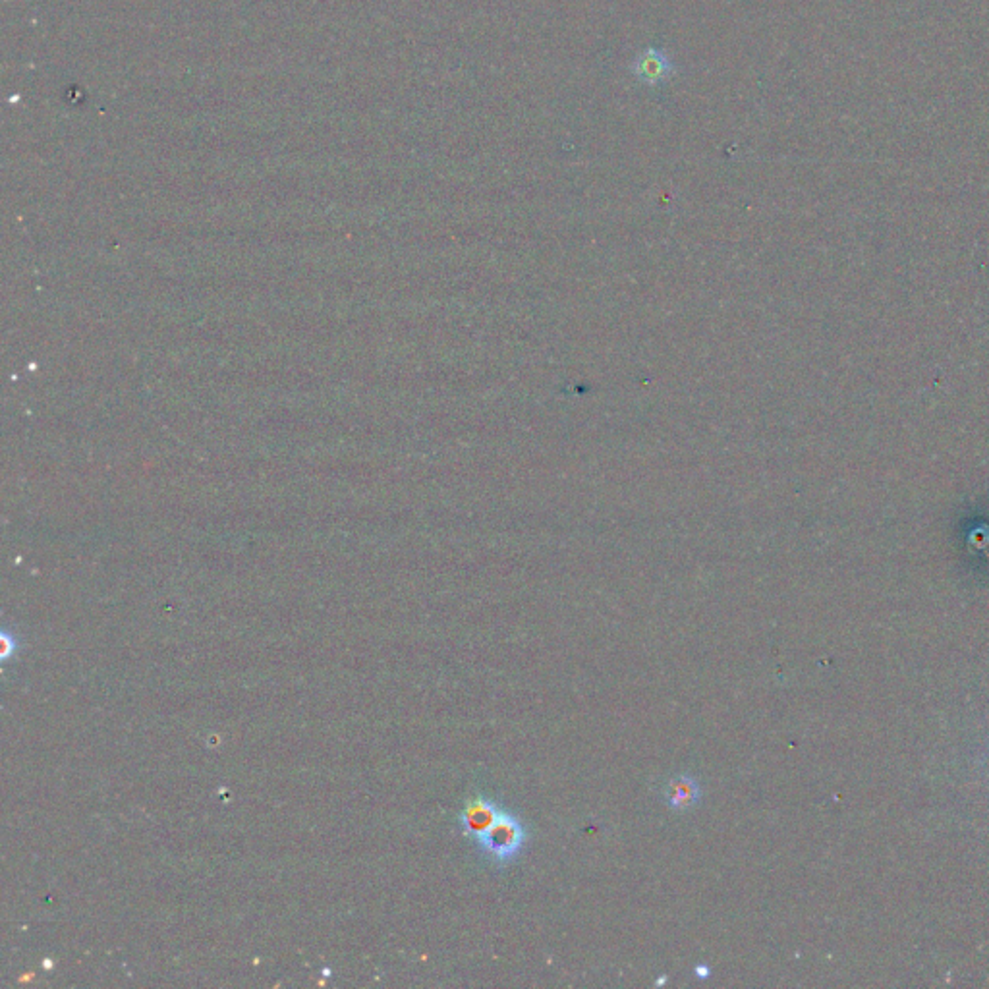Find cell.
I'll return each mask as SVG.
<instances>
[{
    "label": "cell",
    "instance_id": "obj_4",
    "mask_svg": "<svg viewBox=\"0 0 989 989\" xmlns=\"http://www.w3.org/2000/svg\"><path fill=\"white\" fill-rule=\"evenodd\" d=\"M663 800L673 812H686L698 806V802L702 800V787L696 777L679 773L665 783Z\"/></svg>",
    "mask_w": 989,
    "mask_h": 989
},
{
    "label": "cell",
    "instance_id": "obj_6",
    "mask_svg": "<svg viewBox=\"0 0 989 989\" xmlns=\"http://www.w3.org/2000/svg\"><path fill=\"white\" fill-rule=\"evenodd\" d=\"M665 982H667V976H663V978H659V980L655 982V986H663Z\"/></svg>",
    "mask_w": 989,
    "mask_h": 989
},
{
    "label": "cell",
    "instance_id": "obj_1",
    "mask_svg": "<svg viewBox=\"0 0 989 989\" xmlns=\"http://www.w3.org/2000/svg\"><path fill=\"white\" fill-rule=\"evenodd\" d=\"M528 843L526 825L509 810H501L497 821L476 841L481 854L497 868L512 864Z\"/></svg>",
    "mask_w": 989,
    "mask_h": 989
},
{
    "label": "cell",
    "instance_id": "obj_2",
    "mask_svg": "<svg viewBox=\"0 0 989 989\" xmlns=\"http://www.w3.org/2000/svg\"><path fill=\"white\" fill-rule=\"evenodd\" d=\"M499 814H501V808L493 800H489L483 794H478L476 798L466 802L464 810L458 816V823H460V829L466 837L478 841L481 835L497 821Z\"/></svg>",
    "mask_w": 989,
    "mask_h": 989
},
{
    "label": "cell",
    "instance_id": "obj_5",
    "mask_svg": "<svg viewBox=\"0 0 989 989\" xmlns=\"http://www.w3.org/2000/svg\"><path fill=\"white\" fill-rule=\"evenodd\" d=\"M694 974H696L700 980H707V978H709V974H711V970H709V966H707V964H698V966L694 968Z\"/></svg>",
    "mask_w": 989,
    "mask_h": 989
},
{
    "label": "cell",
    "instance_id": "obj_3",
    "mask_svg": "<svg viewBox=\"0 0 989 989\" xmlns=\"http://www.w3.org/2000/svg\"><path fill=\"white\" fill-rule=\"evenodd\" d=\"M632 74L642 84H663L675 76V64L663 49L648 47L632 60Z\"/></svg>",
    "mask_w": 989,
    "mask_h": 989
}]
</instances>
